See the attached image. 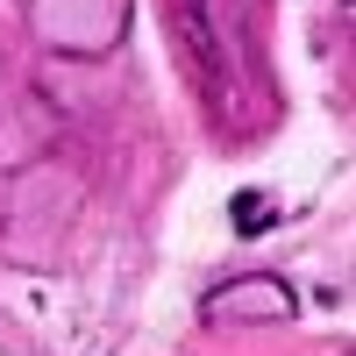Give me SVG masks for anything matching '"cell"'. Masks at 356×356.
I'll use <instances>...</instances> for the list:
<instances>
[{"label": "cell", "instance_id": "obj_1", "mask_svg": "<svg viewBox=\"0 0 356 356\" xmlns=\"http://www.w3.org/2000/svg\"><path fill=\"white\" fill-rule=\"evenodd\" d=\"M264 221H271V200H264V193H235V228L264 235Z\"/></svg>", "mask_w": 356, "mask_h": 356}]
</instances>
